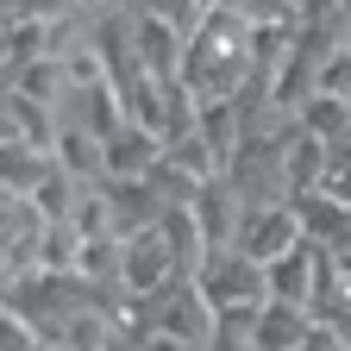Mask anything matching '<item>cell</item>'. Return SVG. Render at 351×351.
<instances>
[{
	"mask_svg": "<svg viewBox=\"0 0 351 351\" xmlns=\"http://www.w3.org/2000/svg\"><path fill=\"white\" fill-rule=\"evenodd\" d=\"M251 75H257V25L239 19L232 7H207V19L189 32L182 82L201 101H239Z\"/></svg>",
	"mask_w": 351,
	"mask_h": 351,
	"instance_id": "1",
	"label": "cell"
},
{
	"mask_svg": "<svg viewBox=\"0 0 351 351\" xmlns=\"http://www.w3.org/2000/svg\"><path fill=\"white\" fill-rule=\"evenodd\" d=\"M195 276H201V289H207L213 307H263V301H270V263H257L239 245L207 251V263Z\"/></svg>",
	"mask_w": 351,
	"mask_h": 351,
	"instance_id": "2",
	"label": "cell"
},
{
	"mask_svg": "<svg viewBox=\"0 0 351 351\" xmlns=\"http://www.w3.org/2000/svg\"><path fill=\"white\" fill-rule=\"evenodd\" d=\"M307 239L301 226V207L295 201H263V207H245V226H239V251H251L257 263H276L282 251H295Z\"/></svg>",
	"mask_w": 351,
	"mask_h": 351,
	"instance_id": "3",
	"label": "cell"
},
{
	"mask_svg": "<svg viewBox=\"0 0 351 351\" xmlns=\"http://www.w3.org/2000/svg\"><path fill=\"white\" fill-rule=\"evenodd\" d=\"M326 270H332V251L314 245V239H301L295 251H282V257L270 263V295H276V301H301V307H314Z\"/></svg>",
	"mask_w": 351,
	"mask_h": 351,
	"instance_id": "4",
	"label": "cell"
},
{
	"mask_svg": "<svg viewBox=\"0 0 351 351\" xmlns=\"http://www.w3.org/2000/svg\"><path fill=\"white\" fill-rule=\"evenodd\" d=\"M169 276H182V257H176V245L163 239V226H145L125 239V289L132 295H151L163 289Z\"/></svg>",
	"mask_w": 351,
	"mask_h": 351,
	"instance_id": "5",
	"label": "cell"
},
{
	"mask_svg": "<svg viewBox=\"0 0 351 351\" xmlns=\"http://www.w3.org/2000/svg\"><path fill=\"white\" fill-rule=\"evenodd\" d=\"M163 132L157 125H145V119H125L113 138H107V176H151L157 163H163Z\"/></svg>",
	"mask_w": 351,
	"mask_h": 351,
	"instance_id": "6",
	"label": "cell"
},
{
	"mask_svg": "<svg viewBox=\"0 0 351 351\" xmlns=\"http://www.w3.org/2000/svg\"><path fill=\"white\" fill-rule=\"evenodd\" d=\"M57 132H63V113L7 82V145H44V151H57Z\"/></svg>",
	"mask_w": 351,
	"mask_h": 351,
	"instance_id": "7",
	"label": "cell"
},
{
	"mask_svg": "<svg viewBox=\"0 0 351 351\" xmlns=\"http://www.w3.org/2000/svg\"><path fill=\"white\" fill-rule=\"evenodd\" d=\"M307 332H314V307L301 301H263V320H257V351H307Z\"/></svg>",
	"mask_w": 351,
	"mask_h": 351,
	"instance_id": "8",
	"label": "cell"
},
{
	"mask_svg": "<svg viewBox=\"0 0 351 351\" xmlns=\"http://www.w3.org/2000/svg\"><path fill=\"white\" fill-rule=\"evenodd\" d=\"M57 163L69 176H82V182H107V138H101L95 125H69L63 119V132H57Z\"/></svg>",
	"mask_w": 351,
	"mask_h": 351,
	"instance_id": "9",
	"label": "cell"
},
{
	"mask_svg": "<svg viewBox=\"0 0 351 351\" xmlns=\"http://www.w3.org/2000/svg\"><path fill=\"white\" fill-rule=\"evenodd\" d=\"M51 169H57V151H44V145H7V151H0V189H7V195H38Z\"/></svg>",
	"mask_w": 351,
	"mask_h": 351,
	"instance_id": "10",
	"label": "cell"
},
{
	"mask_svg": "<svg viewBox=\"0 0 351 351\" xmlns=\"http://www.w3.org/2000/svg\"><path fill=\"white\" fill-rule=\"evenodd\" d=\"M38 57H51V19H13L7 13V38H0V69L19 75Z\"/></svg>",
	"mask_w": 351,
	"mask_h": 351,
	"instance_id": "11",
	"label": "cell"
},
{
	"mask_svg": "<svg viewBox=\"0 0 351 351\" xmlns=\"http://www.w3.org/2000/svg\"><path fill=\"white\" fill-rule=\"evenodd\" d=\"M301 125L314 132V138L339 145V138H351V101H345V95H326V88H320V95L301 107Z\"/></svg>",
	"mask_w": 351,
	"mask_h": 351,
	"instance_id": "12",
	"label": "cell"
},
{
	"mask_svg": "<svg viewBox=\"0 0 351 351\" xmlns=\"http://www.w3.org/2000/svg\"><path fill=\"white\" fill-rule=\"evenodd\" d=\"M257 320H263V307H219L213 351H257Z\"/></svg>",
	"mask_w": 351,
	"mask_h": 351,
	"instance_id": "13",
	"label": "cell"
},
{
	"mask_svg": "<svg viewBox=\"0 0 351 351\" xmlns=\"http://www.w3.org/2000/svg\"><path fill=\"white\" fill-rule=\"evenodd\" d=\"M138 13H151V19H169V25H182V32H195L201 19H207V0H132Z\"/></svg>",
	"mask_w": 351,
	"mask_h": 351,
	"instance_id": "14",
	"label": "cell"
},
{
	"mask_svg": "<svg viewBox=\"0 0 351 351\" xmlns=\"http://www.w3.org/2000/svg\"><path fill=\"white\" fill-rule=\"evenodd\" d=\"M13 19H63V13H82V0H7Z\"/></svg>",
	"mask_w": 351,
	"mask_h": 351,
	"instance_id": "15",
	"label": "cell"
}]
</instances>
